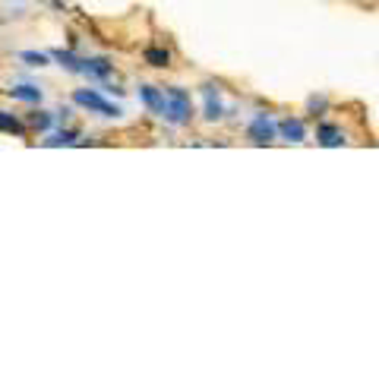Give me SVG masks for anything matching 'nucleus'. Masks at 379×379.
Segmentation results:
<instances>
[{"instance_id":"nucleus-1","label":"nucleus","mask_w":379,"mask_h":379,"mask_svg":"<svg viewBox=\"0 0 379 379\" xmlns=\"http://www.w3.org/2000/svg\"><path fill=\"white\" fill-rule=\"evenodd\" d=\"M164 117L177 126L190 124V120H193V98H190V92H183V88H177V86L164 88Z\"/></svg>"},{"instance_id":"nucleus-2","label":"nucleus","mask_w":379,"mask_h":379,"mask_svg":"<svg viewBox=\"0 0 379 379\" xmlns=\"http://www.w3.org/2000/svg\"><path fill=\"white\" fill-rule=\"evenodd\" d=\"M246 139L253 145H272L278 139V120L265 111H256L250 117V124H246Z\"/></svg>"},{"instance_id":"nucleus-3","label":"nucleus","mask_w":379,"mask_h":379,"mask_svg":"<svg viewBox=\"0 0 379 379\" xmlns=\"http://www.w3.org/2000/svg\"><path fill=\"white\" fill-rule=\"evenodd\" d=\"M316 142H319L322 149H338V145L347 142V133L341 130L338 120L319 117V124H316Z\"/></svg>"},{"instance_id":"nucleus-4","label":"nucleus","mask_w":379,"mask_h":379,"mask_svg":"<svg viewBox=\"0 0 379 379\" xmlns=\"http://www.w3.org/2000/svg\"><path fill=\"white\" fill-rule=\"evenodd\" d=\"M310 130H307V120L297 117V114H288V117L278 120V139H284V142H307Z\"/></svg>"},{"instance_id":"nucleus-5","label":"nucleus","mask_w":379,"mask_h":379,"mask_svg":"<svg viewBox=\"0 0 379 379\" xmlns=\"http://www.w3.org/2000/svg\"><path fill=\"white\" fill-rule=\"evenodd\" d=\"M73 101H76V105H82V107H88V111H95V114H105V117H117V114H120L117 107L107 105V101L101 98L98 92H92V88H76Z\"/></svg>"},{"instance_id":"nucleus-6","label":"nucleus","mask_w":379,"mask_h":379,"mask_svg":"<svg viewBox=\"0 0 379 379\" xmlns=\"http://www.w3.org/2000/svg\"><path fill=\"white\" fill-rule=\"evenodd\" d=\"M202 95H206V120H221L225 117V105H221L215 86H202Z\"/></svg>"},{"instance_id":"nucleus-7","label":"nucleus","mask_w":379,"mask_h":379,"mask_svg":"<svg viewBox=\"0 0 379 379\" xmlns=\"http://www.w3.org/2000/svg\"><path fill=\"white\" fill-rule=\"evenodd\" d=\"M139 98L145 101V107H152L155 114H161L164 117V92H158L155 86H142L139 88Z\"/></svg>"},{"instance_id":"nucleus-8","label":"nucleus","mask_w":379,"mask_h":379,"mask_svg":"<svg viewBox=\"0 0 379 379\" xmlns=\"http://www.w3.org/2000/svg\"><path fill=\"white\" fill-rule=\"evenodd\" d=\"M114 63H107L105 57H92V60H86V67H82V73L88 76H98V79H105V76H111Z\"/></svg>"},{"instance_id":"nucleus-9","label":"nucleus","mask_w":379,"mask_h":379,"mask_svg":"<svg viewBox=\"0 0 379 379\" xmlns=\"http://www.w3.org/2000/svg\"><path fill=\"white\" fill-rule=\"evenodd\" d=\"M307 114L310 117H326L328 114V95H310L307 98Z\"/></svg>"},{"instance_id":"nucleus-10","label":"nucleus","mask_w":379,"mask_h":379,"mask_svg":"<svg viewBox=\"0 0 379 379\" xmlns=\"http://www.w3.org/2000/svg\"><path fill=\"white\" fill-rule=\"evenodd\" d=\"M10 95L19 101H29V105H38V101H41V92H38L35 86H16V88H10Z\"/></svg>"},{"instance_id":"nucleus-11","label":"nucleus","mask_w":379,"mask_h":379,"mask_svg":"<svg viewBox=\"0 0 379 379\" xmlns=\"http://www.w3.org/2000/svg\"><path fill=\"white\" fill-rule=\"evenodd\" d=\"M0 133H13V136H25V126L19 124L13 114H4L0 111Z\"/></svg>"},{"instance_id":"nucleus-12","label":"nucleus","mask_w":379,"mask_h":379,"mask_svg":"<svg viewBox=\"0 0 379 379\" xmlns=\"http://www.w3.org/2000/svg\"><path fill=\"white\" fill-rule=\"evenodd\" d=\"M145 63H152V67H168L171 54L164 48H145Z\"/></svg>"},{"instance_id":"nucleus-13","label":"nucleus","mask_w":379,"mask_h":379,"mask_svg":"<svg viewBox=\"0 0 379 379\" xmlns=\"http://www.w3.org/2000/svg\"><path fill=\"white\" fill-rule=\"evenodd\" d=\"M54 57H57V60H60L67 69H76V73H82V67H86V60H76L69 51H54Z\"/></svg>"},{"instance_id":"nucleus-14","label":"nucleus","mask_w":379,"mask_h":379,"mask_svg":"<svg viewBox=\"0 0 379 379\" xmlns=\"http://www.w3.org/2000/svg\"><path fill=\"white\" fill-rule=\"evenodd\" d=\"M29 124L35 126V130H51V124H54V117H51L48 111H38V114H32V117H29Z\"/></svg>"},{"instance_id":"nucleus-15","label":"nucleus","mask_w":379,"mask_h":379,"mask_svg":"<svg viewBox=\"0 0 379 379\" xmlns=\"http://www.w3.org/2000/svg\"><path fill=\"white\" fill-rule=\"evenodd\" d=\"M22 60H29L32 67H44V63H48V54H38V51H25Z\"/></svg>"}]
</instances>
